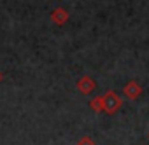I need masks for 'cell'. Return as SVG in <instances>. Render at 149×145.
<instances>
[{"label":"cell","instance_id":"cell-1","mask_svg":"<svg viewBox=\"0 0 149 145\" xmlns=\"http://www.w3.org/2000/svg\"><path fill=\"white\" fill-rule=\"evenodd\" d=\"M102 105H104V112L109 114V115H112V114H116L121 108L123 102H121L119 95H116L114 91H105L102 95Z\"/></svg>","mask_w":149,"mask_h":145},{"label":"cell","instance_id":"cell-2","mask_svg":"<svg viewBox=\"0 0 149 145\" xmlns=\"http://www.w3.org/2000/svg\"><path fill=\"white\" fill-rule=\"evenodd\" d=\"M76 88H77L83 95H90V93L97 88V84H95V81H93L90 75H81V77L77 79V82H76Z\"/></svg>","mask_w":149,"mask_h":145},{"label":"cell","instance_id":"cell-3","mask_svg":"<svg viewBox=\"0 0 149 145\" xmlns=\"http://www.w3.org/2000/svg\"><path fill=\"white\" fill-rule=\"evenodd\" d=\"M123 93H125V96L128 98V100H132V102H135L140 95H142V88H140V84L139 82H135V81H130V82H126L125 84V88H123Z\"/></svg>","mask_w":149,"mask_h":145},{"label":"cell","instance_id":"cell-4","mask_svg":"<svg viewBox=\"0 0 149 145\" xmlns=\"http://www.w3.org/2000/svg\"><path fill=\"white\" fill-rule=\"evenodd\" d=\"M51 19H53V23H56V25H65V23L68 21V12H67L63 7H56V9L51 12Z\"/></svg>","mask_w":149,"mask_h":145},{"label":"cell","instance_id":"cell-5","mask_svg":"<svg viewBox=\"0 0 149 145\" xmlns=\"http://www.w3.org/2000/svg\"><path fill=\"white\" fill-rule=\"evenodd\" d=\"M90 108H93L95 112H104V105H102V96H97L90 102Z\"/></svg>","mask_w":149,"mask_h":145},{"label":"cell","instance_id":"cell-6","mask_svg":"<svg viewBox=\"0 0 149 145\" xmlns=\"http://www.w3.org/2000/svg\"><path fill=\"white\" fill-rule=\"evenodd\" d=\"M76 145H95V140L91 136H81Z\"/></svg>","mask_w":149,"mask_h":145},{"label":"cell","instance_id":"cell-7","mask_svg":"<svg viewBox=\"0 0 149 145\" xmlns=\"http://www.w3.org/2000/svg\"><path fill=\"white\" fill-rule=\"evenodd\" d=\"M0 82H2V72H0Z\"/></svg>","mask_w":149,"mask_h":145},{"label":"cell","instance_id":"cell-8","mask_svg":"<svg viewBox=\"0 0 149 145\" xmlns=\"http://www.w3.org/2000/svg\"><path fill=\"white\" fill-rule=\"evenodd\" d=\"M147 136H149V135H147Z\"/></svg>","mask_w":149,"mask_h":145}]
</instances>
